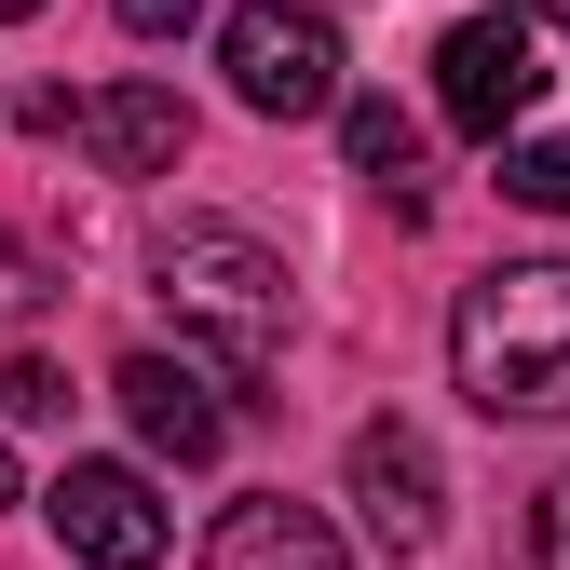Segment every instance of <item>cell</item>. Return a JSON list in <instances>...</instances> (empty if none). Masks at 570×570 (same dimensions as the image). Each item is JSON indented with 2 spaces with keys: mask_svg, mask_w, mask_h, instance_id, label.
I'll list each match as a JSON object with an SVG mask.
<instances>
[{
  "mask_svg": "<svg viewBox=\"0 0 570 570\" xmlns=\"http://www.w3.org/2000/svg\"><path fill=\"white\" fill-rule=\"evenodd\" d=\"M41 517H55V543L82 557V570H150L164 557V503H150L136 462H68L41 489Z\"/></svg>",
  "mask_w": 570,
  "mask_h": 570,
  "instance_id": "7",
  "label": "cell"
},
{
  "mask_svg": "<svg viewBox=\"0 0 570 570\" xmlns=\"http://www.w3.org/2000/svg\"><path fill=\"white\" fill-rule=\"evenodd\" d=\"M503 190L530 218H570V136H503Z\"/></svg>",
  "mask_w": 570,
  "mask_h": 570,
  "instance_id": "11",
  "label": "cell"
},
{
  "mask_svg": "<svg viewBox=\"0 0 570 570\" xmlns=\"http://www.w3.org/2000/svg\"><path fill=\"white\" fill-rule=\"evenodd\" d=\"M28 122L41 136H68L96 177H177V150H190V109L164 96V82H82V96H28Z\"/></svg>",
  "mask_w": 570,
  "mask_h": 570,
  "instance_id": "5",
  "label": "cell"
},
{
  "mask_svg": "<svg viewBox=\"0 0 570 570\" xmlns=\"http://www.w3.org/2000/svg\"><path fill=\"white\" fill-rule=\"evenodd\" d=\"M543 41H530V14H462L449 41H435V109L462 122V136H489V150H503V136L543 109Z\"/></svg>",
  "mask_w": 570,
  "mask_h": 570,
  "instance_id": "4",
  "label": "cell"
},
{
  "mask_svg": "<svg viewBox=\"0 0 570 570\" xmlns=\"http://www.w3.org/2000/svg\"><path fill=\"white\" fill-rule=\"evenodd\" d=\"M449 381L489 421H570V258H503L462 285Z\"/></svg>",
  "mask_w": 570,
  "mask_h": 570,
  "instance_id": "1",
  "label": "cell"
},
{
  "mask_svg": "<svg viewBox=\"0 0 570 570\" xmlns=\"http://www.w3.org/2000/svg\"><path fill=\"white\" fill-rule=\"evenodd\" d=\"M122 28L136 41H177V28H204V0H122Z\"/></svg>",
  "mask_w": 570,
  "mask_h": 570,
  "instance_id": "15",
  "label": "cell"
},
{
  "mask_svg": "<svg viewBox=\"0 0 570 570\" xmlns=\"http://www.w3.org/2000/svg\"><path fill=\"white\" fill-rule=\"evenodd\" d=\"M218 68L258 122H313V109H340V14L326 0H232Z\"/></svg>",
  "mask_w": 570,
  "mask_h": 570,
  "instance_id": "3",
  "label": "cell"
},
{
  "mask_svg": "<svg viewBox=\"0 0 570 570\" xmlns=\"http://www.w3.org/2000/svg\"><path fill=\"white\" fill-rule=\"evenodd\" d=\"M530 14H543V28H570V0H530Z\"/></svg>",
  "mask_w": 570,
  "mask_h": 570,
  "instance_id": "16",
  "label": "cell"
},
{
  "mask_svg": "<svg viewBox=\"0 0 570 570\" xmlns=\"http://www.w3.org/2000/svg\"><path fill=\"white\" fill-rule=\"evenodd\" d=\"M109 394H122V421H136L164 462H218V449H232V394L204 381L190 353H122Z\"/></svg>",
  "mask_w": 570,
  "mask_h": 570,
  "instance_id": "8",
  "label": "cell"
},
{
  "mask_svg": "<svg viewBox=\"0 0 570 570\" xmlns=\"http://www.w3.org/2000/svg\"><path fill=\"white\" fill-rule=\"evenodd\" d=\"M340 150H353V177H367V190L421 204V122H407V109H381V96H353V109H340Z\"/></svg>",
  "mask_w": 570,
  "mask_h": 570,
  "instance_id": "10",
  "label": "cell"
},
{
  "mask_svg": "<svg viewBox=\"0 0 570 570\" xmlns=\"http://www.w3.org/2000/svg\"><path fill=\"white\" fill-rule=\"evenodd\" d=\"M150 272H164L177 326L218 340V367H232V381H258L272 353H285V313H299V285H285V258H272L258 232H232V218H177V232L150 245Z\"/></svg>",
  "mask_w": 570,
  "mask_h": 570,
  "instance_id": "2",
  "label": "cell"
},
{
  "mask_svg": "<svg viewBox=\"0 0 570 570\" xmlns=\"http://www.w3.org/2000/svg\"><path fill=\"white\" fill-rule=\"evenodd\" d=\"M530 557H543V570H570V475L530 503Z\"/></svg>",
  "mask_w": 570,
  "mask_h": 570,
  "instance_id": "13",
  "label": "cell"
},
{
  "mask_svg": "<svg viewBox=\"0 0 570 570\" xmlns=\"http://www.w3.org/2000/svg\"><path fill=\"white\" fill-rule=\"evenodd\" d=\"M28 299H55V272H41L14 232H0V313H28Z\"/></svg>",
  "mask_w": 570,
  "mask_h": 570,
  "instance_id": "14",
  "label": "cell"
},
{
  "mask_svg": "<svg viewBox=\"0 0 570 570\" xmlns=\"http://www.w3.org/2000/svg\"><path fill=\"white\" fill-rule=\"evenodd\" d=\"M204 570H353L340 530L313 503H285V489H258V503H232L218 530H204Z\"/></svg>",
  "mask_w": 570,
  "mask_h": 570,
  "instance_id": "9",
  "label": "cell"
},
{
  "mask_svg": "<svg viewBox=\"0 0 570 570\" xmlns=\"http://www.w3.org/2000/svg\"><path fill=\"white\" fill-rule=\"evenodd\" d=\"M55 407H68V381L41 353H0V421H55Z\"/></svg>",
  "mask_w": 570,
  "mask_h": 570,
  "instance_id": "12",
  "label": "cell"
},
{
  "mask_svg": "<svg viewBox=\"0 0 570 570\" xmlns=\"http://www.w3.org/2000/svg\"><path fill=\"white\" fill-rule=\"evenodd\" d=\"M0 14H41V0H0Z\"/></svg>",
  "mask_w": 570,
  "mask_h": 570,
  "instance_id": "18",
  "label": "cell"
},
{
  "mask_svg": "<svg viewBox=\"0 0 570 570\" xmlns=\"http://www.w3.org/2000/svg\"><path fill=\"white\" fill-rule=\"evenodd\" d=\"M0 503H14V449H0Z\"/></svg>",
  "mask_w": 570,
  "mask_h": 570,
  "instance_id": "17",
  "label": "cell"
},
{
  "mask_svg": "<svg viewBox=\"0 0 570 570\" xmlns=\"http://www.w3.org/2000/svg\"><path fill=\"white\" fill-rule=\"evenodd\" d=\"M340 489H353V517H367L381 557H421L435 517H449V475H435V449H421V421H367L353 462H340Z\"/></svg>",
  "mask_w": 570,
  "mask_h": 570,
  "instance_id": "6",
  "label": "cell"
}]
</instances>
